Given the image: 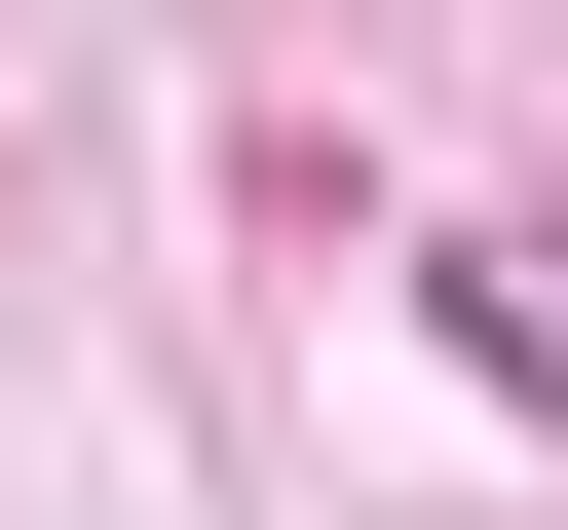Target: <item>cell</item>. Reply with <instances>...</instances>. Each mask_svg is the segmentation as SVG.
<instances>
[{"instance_id": "6da1fadb", "label": "cell", "mask_w": 568, "mask_h": 530, "mask_svg": "<svg viewBox=\"0 0 568 530\" xmlns=\"http://www.w3.org/2000/svg\"><path fill=\"white\" fill-rule=\"evenodd\" d=\"M417 304H455V379H493V417H568V227H530V190H455V227H417Z\"/></svg>"}]
</instances>
